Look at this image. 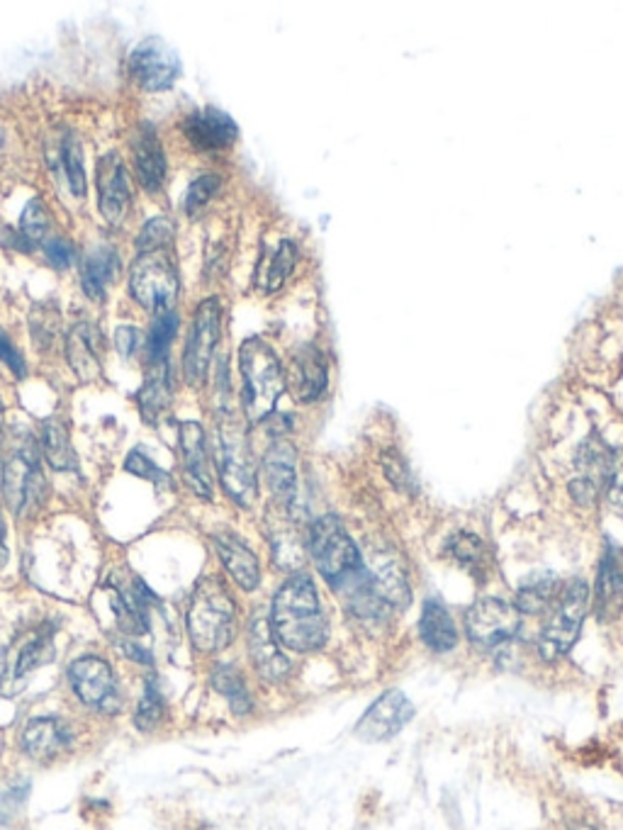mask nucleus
<instances>
[{"mask_svg":"<svg viewBox=\"0 0 623 830\" xmlns=\"http://www.w3.org/2000/svg\"><path fill=\"white\" fill-rule=\"evenodd\" d=\"M46 232H50V214H46L44 204L40 200L28 202V208L20 218V237L28 244H38L46 237Z\"/></svg>","mask_w":623,"mask_h":830,"instance_id":"c03bdc74","label":"nucleus"},{"mask_svg":"<svg viewBox=\"0 0 623 830\" xmlns=\"http://www.w3.org/2000/svg\"><path fill=\"white\" fill-rule=\"evenodd\" d=\"M263 477L283 512H297V451L291 441L275 439L263 455Z\"/></svg>","mask_w":623,"mask_h":830,"instance_id":"6ab92c4d","label":"nucleus"},{"mask_svg":"<svg viewBox=\"0 0 623 830\" xmlns=\"http://www.w3.org/2000/svg\"><path fill=\"white\" fill-rule=\"evenodd\" d=\"M212 546L226 575H230L244 592H254L261 585V563L256 558V553L249 548L246 540L232 532H218L212 534Z\"/></svg>","mask_w":623,"mask_h":830,"instance_id":"b1692460","label":"nucleus"},{"mask_svg":"<svg viewBox=\"0 0 623 830\" xmlns=\"http://www.w3.org/2000/svg\"><path fill=\"white\" fill-rule=\"evenodd\" d=\"M115 346H117L119 354H123L125 358H129L131 354L137 351V346H139V332L135 327H129V324H125V327H119L115 332Z\"/></svg>","mask_w":623,"mask_h":830,"instance_id":"8fccbe9b","label":"nucleus"},{"mask_svg":"<svg viewBox=\"0 0 623 830\" xmlns=\"http://www.w3.org/2000/svg\"><path fill=\"white\" fill-rule=\"evenodd\" d=\"M560 582L553 572H538L531 575L529 580H524L517 589V607L519 613H543L556 605L560 595Z\"/></svg>","mask_w":623,"mask_h":830,"instance_id":"c9c22d12","label":"nucleus"},{"mask_svg":"<svg viewBox=\"0 0 623 830\" xmlns=\"http://www.w3.org/2000/svg\"><path fill=\"white\" fill-rule=\"evenodd\" d=\"M178 271L166 251L154 254H139L129 273V293L151 315H166L171 312L178 297Z\"/></svg>","mask_w":623,"mask_h":830,"instance_id":"9d476101","label":"nucleus"},{"mask_svg":"<svg viewBox=\"0 0 623 830\" xmlns=\"http://www.w3.org/2000/svg\"><path fill=\"white\" fill-rule=\"evenodd\" d=\"M222 334V305L218 297H208L193 317V327L183 351V378L190 388H200L208 380L212 356L218 351Z\"/></svg>","mask_w":623,"mask_h":830,"instance_id":"f8f14e48","label":"nucleus"},{"mask_svg":"<svg viewBox=\"0 0 623 830\" xmlns=\"http://www.w3.org/2000/svg\"><path fill=\"white\" fill-rule=\"evenodd\" d=\"M268 621L275 641L295 653L319 651L327 643L329 623L325 611H321L317 587L305 572L287 577L278 587Z\"/></svg>","mask_w":623,"mask_h":830,"instance_id":"f257e3e1","label":"nucleus"},{"mask_svg":"<svg viewBox=\"0 0 623 830\" xmlns=\"http://www.w3.org/2000/svg\"><path fill=\"white\" fill-rule=\"evenodd\" d=\"M249 655L261 680L278 684L291 675V660L283 655L281 643L275 641L266 611H256L249 621Z\"/></svg>","mask_w":623,"mask_h":830,"instance_id":"aec40b11","label":"nucleus"},{"mask_svg":"<svg viewBox=\"0 0 623 830\" xmlns=\"http://www.w3.org/2000/svg\"><path fill=\"white\" fill-rule=\"evenodd\" d=\"M587 607H590V587L584 580H572L558 595L556 605L550 607V619L546 621L541 639H538V653L546 663H558L572 651V645L580 639Z\"/></svg>","mask_w":623,"mask_h":830,"instance_id":"1a4fd4ad","label":"nucleus"},{"mask_svg":"<svg viewBox=\"0 0 623 830\" xmlns=\"http://www.w3.org/2000/svg\"><path fill=\"white\" fill-rule=\"evenodd\" d=\"M291 382L299 402H315L327 390V364L319 348L305 346L293 358Z\"/></svg>","mask_w":623,"mask_h":830,"instance_id":"cd10ccee","label":"nucleus"},{"mask_svg":"<svg viewBox=\"0 0 623 830\" xmlns=\"http://www.w3.org/2000/svg\"><path fill=\"white\" fill-rule=\"evenodd\" d=\"M578 477L570 483V495L580 504H592L614 480V455L602 441H587L578 451Z\"/></svg>","mask_w":623,"mask_h":830,"instance_id":"f3484780","label":"nucleus"},{"mask_svg":"<svg viewBox=\"0 0 623 830\" xmlns=\"http://www.w3.org/2000/svg\"><path fill=\"white\" fill-rule=\"evenodd\" d=\"M119 275V254L113 246H95L81 263V287L95 303L105 300L107 285Z\"/></svg>","mask_w":623,"mask_h":830,"instance_id":"2f4dec72","label":"nucleus"},{"mask_svg":"<svg viewBox=\"0 0 623 830\" xmlns=\"http://www.w3.org/2000/svg\"><path fill=\"white\" fill-rule=\"evenodd\" d=\"M414 718V704L402 690H388L368 706L356 726V736L363 743H386L398 736Z\"/></svg>","mask_w":623,"mask_h":830,"instance_id":"2eb2a0df","label":"nucleus"},{"mask_svg":"<svg viewBox=\"0 0 623 830\" xmlns=\"http://www.w3.org/2000/svg\"><path fill=\"white\" fill-rule=\"evenodd\" d=\"M419 639L434 653H451L458 645V629L439 599H426L419 617Z\"/></svg>","mask_w":623,"mask_h":830,"instance_id":"c756f323","label":"nucleus"},{"mask_svg":"<svg viewBox=\"0 0 623 830\" xmlns=\"http://www.w3.org/2000/svg\"><path fill=\"white\" fill-rule=\"evenodd\" d=\"M242 370V409L251 424H261L273 414L285 390V376L278 356L261 339H246L239 348Z\"/></svg>","mask_w":623,"mask_h":830,"instance_id":"39448f33","label":"nucleus"},{"mask_svg":"<svg viewBox=\"0 0 623 830\" xmlns=\"http://www.w3.org/2000/svg\"><path fill=\"white\" fill-rule=\"evenodd\" d=\"M570 830H596V828H592V826H584V823H578V826H572Z\"/></svg>","mask_w":623,"mask_h":830,"instance_id":"864d4df0","label":"nucleus"},{"mask_svg":"<svg viewBox=\"0 0 623 830\" xmlns=\"http://www.w3.org/2000/svg\"><path fill=\"white\" fill-rule=\"evenodd\" d=\"M611 502L623 512V483H619L614 490H611Z\"/></svg>","mask_w":623,"mask_h":830,"instance_id":"603ef678","label":"nucleus"},{"mask_svg":"<svg viewBox=\"0 0 623 830\" xmlns=\"http://www.w3.org/2000/svg\"><path fill=\"white\" fill-rule=\"evenodd\" d=\"M95 180H98V208L107 224L119 227L125 222L129 204H131V186L123 161L115 151H107L101 156L98 171H95Z\"/></svg>","mask_w":623,"mask_h":830,"instance_id":"a211bd4d","label":"nucleus"},{"mask_svg":"<svg viewBox=\"0 0 623 830\" xmlns=\"http://www.w3.org/2000/svg\"><path fill=\"white\" fill-rule=\"evenodd\" d=\"M44 256L54 269H71L78 261V251L74 244L66 242V239L54 237L44 242Z\"/></svg>","mask_w":623,"mask_h":830,"instance_id":"49530a36","label":"nucleus"},{"mask_svg":"<svg viewBox=\"0 0 623 830\" xmlns=\"http://www.w3.org/2000/svg\"><path fill=\"white\" fill-rule=\"evenodd\" d=\"M8 528H6V519H3V512H0V570L6 568L8 563Z\"/></svg>","mask_w":623,"mask_h":830,"instance_id":"3c124183","label":"nucleus"},{"mask_svg":"<svg viewBox=\"0 0 623 830\" xmlns=\"http://www.w3.org/2000/svg\"><path fill=\"white\" fill-rule=\"evenodd\" d=\"M76 745V728L66 718L46 714L30 718L20 733V750L32 763H54Z\"/></svg>","mask_w":623,"mask_h":830,"instance_id":"4468645a","label":"nucleus"},{"mask_svg":"<svg viewBox=\"0 0 623 830\" xmlns=\"http://www.w3.org/2000/svg\"><path fill=\"white\" fill-rule=\"evenodd\" d=\"M0 364H6L10 370H13L15 378L28 376L25 358H22V354L18 351V346L8 339L6 332H0Z\"/></svg>","mask_w":623,"mask_h":830,"instance_id":"09e8293b","label":"nucleus"},{"mask_svg":"<svg viewBox=\"0 0 623 830\" xmlns=\"http://www.w3.org/2000/svg\"><path fill=\"white\" fill-rule=\"evenodd\" d=\"M183 135L190 141V147L198 151H224L236 141L239 127L230 115L218 111V107H202V111L186 117Z\"/></svg>","mask_w":623,"mask_h":830,"instance_id":"412c9836","label":"nucleus"},{"mask_svg":"<svg viewBox=\"0 0 623 830\" xmlns=\"http://www.w3.org/2000/svg\"><path fill=\"white\" fill-rule=\"evenodd\" d=\"M178 453L186 487L200 500H212V471L205 429L198 422L178 424Z\"/></svg>","mask_w":623,"mask_h":830,"instance_id":"dca6fc26","label":"nucleus"},{"mask_svg":"<svg viewBox=\"0 0 623 830\" xmlns=\"http://www.w3.org/2000/svg\"><path fill=\"white\" fill-rule=\"evenodd\" d=\"M210 684L212 690L220 696H224L226 704H230L232 714L236 716H246L254 712V696L249 692V684L244 672L236 665L230 663H218L210 672Z\"/></svg>","mask_w":623,"mask_h":830,"instance_id":"473e14b6","label":"nucleus"},{"mask_svg":"<svg viewBox=\"0 0 623 830\" xmlns=\"http://www.w3.org/2000/svg\"><path fill=\"white\" fill-rule=\"evenodd\" d=\"M135 168L141 188L147 192H159L166 180V156L161 149V139L154 127L144 125L135 139Z\"/></svg>","mask_w":623,"mask_h":830,"instance_id":"c85d7f7f","label":"nucleus"},{"mask_svg":"<svg viewBox=\"0 0 623 830\" xmlns=\"http://www.w3.org/2000/svg\"><path fill=\"white\" fill-rule=\"evenodd\" d=\"M519 627H521L519 609L497 597L477 599L465 613L467 641H471L475 651H483V653L499 651V648L511 643L514 639H517Z\"/></svg>","mask_w":623,"mask_h":830,"instance_id":"9b49d317","label":"nucleus"},{"mask_svg":"<svg viewBox=\"0 0 623 830\" xmlns=\"http://www.w3.org/2000/svg\"><path fill=\"white\" fill-rule=\"evenodd\" d=\"M295 261H297L295 244L293 242H281L278 249H275V254L268 261V269H266V293L278 291V287L287 281V275L293 273Z\"/></svg>","mask_w":623,"mask_h":830,"instance_id":"a19ab883","label":"nucleus"},{"mask_svg":"<svg viewBox=\"0 0 623 830\" xmlns=\"http://www.w3.org/2000/svg\"><path fill=\"white\" fill-rule=\"evenodd\" d=\"M173 402V372L169 360L154 364L147 370V378L137 392V407L139 414L147 424H159L161 417L169 412Z\"/></svg>","mask_w":623,"mask_h":830,"instance_id":"bb28decb","label":"nucleus"},{"mask_svg":"<svg viewBox=\"0 0 623 830\" xmlns=\"http://www.w3.org/2000/svg\"><path fill=\"white\" fill-rule=\"evenodd\" d=\"M115 648L123 653L125 660H129V663H135L139 668L151 670L156 665V655L147 645H141L139 639H115Z\"/></svg>","mask_w":623,"mask_h":830,"instance_id":"de8ad7c7","label":"nucleus"},{"mask_svg":"<svg viewBox=\"0 0 623 830\" xmlns=\"http://www.w3.org/2000/svg\"><path fill=\"white\" fill-rule=\"evenodd\" d=\"M271 548H273V560L278 568L283 570H299V565L305 563V544L303 538L297 536L295 528L291 524L278 526L271 532Z\"/></svg>","mask_w":623,"mask_h":830,"instance_id":"4c0bfd02","label":"nucleus"},{"mask_svg":"<svg viewBox=\"0 0 623 830\" xmlns=\"http://www.w3.org/2000/svg\"><path fill=\"white\" fill-rule=\"evenodd\" d=\"M66 360L81 382L103 376V334L93 322H76L66 336Z\"/></svg>","mask_w":623,"mask_h":830,"instance_id":"5701e85b","label":"nucleus"},{"mask_svg":"<svg viewBox=\"0 0 623 830\" xmlns=\"http://www.w3.org/2000/svg\"><path fill=\"white\" fill-rule=\"evenodd\" d=\"M623 607V548L609 546L599 563L594 611L599 621H614Z\"/></svg>","mask_w":623,"mask_h":830,"instance_id":"a878e982","label":"nucleus"},{"mask_svg":"<svg viewBox=\"0 0 623 830\" xmlns=\"http://www.w3.org/2000/svg\"><path fill=\"white\" fill-rule=\"evenodd\" d=\"M46 475L42 467L40 441L22 434L10 441L0 461V497L15 519H30L46 500Z\"/></svg>","mask_w":623,"mask_h":830,"instance_id":"7ed1b4c3","label":"nucleus"},{"mask_svg":"<svg viewBox=\"0 0 623 830\" xmlns=\"http://www.w3.org/2000/svg\"><path fill=\"white\" fill-rule=\"evenodd\" d=\"M129 71L141 91H169L181 76V59L159 38H149L135 46L129 56Z\"/></svg>","mask_w":623,"mask_h":830,"instance_id":"ddd939ff","label":"nucleus"},{"mask_svg":"<svg viewBox=\"0 0 623 830\" xmlns=\"http://www.w3.org/2000/svg\"><path fill=\"white\" fill-rule=\"evenodd\" d=\"M125 471H127L129 475H137V477H141V480H147V483H151V485H156V487H161V490L173 487V477H171V473H166L161 465H156V463L149 459L147 451H144V449L129 451L127 461H125Z\"/></svg>","mask_w":623,"mask_h":830,"instance_id":"ea45409f","label":"nucleus"},{"mask_svg":"<svg viewBox=\"0 0 623 830\" xmlns=\"http://www.w3.org/2000/svg\"><path fill=\"white\" fill-rule=\"evenodd\" d=\"M30 791L32 781L25 775L0 777V830H8L18 813L25 809Z\"/></svg>","mask_w":623,"mask_h":830,"instance_id":"e433bc0d","label":"nucleus"},{"mask_svg":"<svg viewBox=\"0 0 623 830\" xmlns=\"http://www.w3.org/2000/svg\"><path fill=\"white\" fill-rule=\"evenodd\" d=\"M305 544L317 570L334 592L363 570L361 550H358L353 538L346 534L344 524L334 514L321 516L307 528Z\"/></svg>","mask_w":623,"mask_h":830,"instance_id":"0eeeda50","label":"nucleus"},{"mask_svg":"<svg viewBox=\"0 0 623 830\" xmlns=\"http://www.w3.org/2000/svg\"><path fill=\"white\" fill-rule=\"evenodd\" d=\"M446 550L453 560H458L461 565H465V568H483V563H485L483 540L473 534H465V532L455 534L448 540Z\"/></svg>","mask_w":623,"mask_h":830,"instance_id":"37998d69","label":"nucleus"},{"mask_svg":"<svg viewBox=\"0 0 623 830\" xmlns=\"http://www.w3.org/2000/svg\"><path fill=\"white\" fill-rule=\"evenodd\" d=\"M42 461L56 473H78V455L71 443V434L62 419H44L40 429Z\"/></svg>","mask_w":623,"mask_h":830,"instance_id":"7c9ffc66","label":"nucleus"},{"mask_svg":"<svg viewBox=\"0 0 623 830\" xmlns=\"http://www.w3.org/2000/svg\"><path fill=\"white\" fill-rule=\"evenodd\" d=\"M220 186H222V178L220 176L205 174V176L196 178L193 183H190L188 192H186V212L188 214L200 212L214 198V192L220 190Z\"/></svg>","mask_w":623,"mask_h":830,"instance_id":"a18cd8bd","label":"nucleus"},{"mask_svg":"<svg viewBox=\"0 0 623 830\" xmlns=\"http://www.w3.org/2000/svg\"><path fill=\"white\" fill-rule=\"evenodd\" d=\"M54 635H56V627H52V623H42V627L22 635L13 651V660H10V665L6 668V675H3V682L8 684V687L22 684L34 670L50 663V660L54 658Z\"/></svg>","mask_w":623,"mask_h":830,"instance_id":"4be33fe9","label":"nucleus"},{"mask_svg":"<svg viewBox=\"0 0 623 830\" xmlns=\"http://www.w3.org/2000/svg\"><path fill=\"white\" fill-rule=\"evenodd\" d=\"M178 322H181V319H178L173 309L154 319V327H151L149 339H147V366L161 364V360H169V348H171V342L176 339V334H178Z\"/></svg>","mask_w":623,"mask_h":830,"instance_id":"58836bf2","label":"nucleus"},{"mask_svg":"<svg viewBox=\"0 0 623 830\" xmlns=\"http://www.w3.org/2000/svg\"><path fill=\"white\" fill-rule=\"evenodd\" d=\"M214 463L220 483L239 507L249 509L258 497V471L246 427L230 409H222L214 427Z\"/></svg>","mask_w":623,"mask_h":830,"instance_id":"20e7f679","label":"nucleus"},{"mask_svg":"<svg viewBox=\"0 0 623 830\" xmlns=\"http://www.w3.org/2000/svg\"><path fill=\"white\" fill-rule=\"evenodd\" d=\"M0 419H3V402H0Z\"/></svg>","mask_w":623,"mask_h":830,"instance_id":"5fc2aeb1","label":"nucleus"},{"mask_svg":"<svg viewBox=\"0 0 623 830\" xmlns=\"http://www.w3.org/2000/svg\"><path fill=\"white\" fill-rule=\"evenodd\" d=\"M166 714H169V704H166L159 677L151 672L144 680L139 702L135 706V714H131V724H135L139 733H154L163 726Z\"/></svg>","mask_w":623,"mask_h":830,"instance_id":"72a5a7b5","label":"nucleus"},{"mask_svg":"<svg viewBox=\"0 0 623 830\" xmlns=\"http://www.w3.org/2000/svg\"><path fill=\"white\" fill-rule=\"evenodd\" d=\"M66 682L74 700L88 712L98 716H115L123 712V687H119L115 668L103 655H78L66 670Z\"/></svg>","mask_w":623,"mask_h":830,"instance_id":"6e6552de","label":"nucleus"},{"mask_svg":"<svg viewBox=\"0 0 623 830\" xmlns=\"http://www.w3.org/2000/svg\"><path fill=\"white\" fill-rule=\"evenodd\" d=\"M110 611L115 639H144L154 627V609L159 605L154 589L135 572H113L101 587Z\"/></svg>","mask_w":623,"mask_h":830,"instance_id":"423d86ee","label":"nucleus"},{"mask_svg":"<svg viewBox=\"0 0 623 830\" xmlns=\"http://www.w3.org/2000/svg\"><path fill=\"white\" fill-rule=\"evenodd\" d=\"M173 224L166 218H156L144 224L141 234L137 237L139 254H154V251H166L173 244Z\"/></svg>","mask_w":623,"mask_h":830,"instance_id":"79ce46f5","label":"nucleus"},{"mask_svg":"<svg viewBox=\"0 0 623 830\" xmlns=\"http://www.w3.org/2000/svg\"><path fill=\"white\" fill-rule=\"evenodd\" d=\"M186 631L190 645L200 655H218L234 643L239 631V607L222 577H200L188 599Z\"/></svg>","mask_w":623,"mask_h":830,"instance_id":"f03ea898","label":"nucleus"},{"mask_svg":"<svg viewBox=\"0 0 623 830\" xmlns=\"http://www.w3.org/2000/svg\"><path fill=\"white\" fill-rule=\"evenodd\" d=\"M366 570L373 595L382 607L402 611L410 605V582H406V575L398 558L390 556V553H373Z\"/></svg>","mask_w":623,"mask_h":830,"instance_id":"393cba45","label":"nucleus"},{"mask_svg":"<svg viewBox=\"0 0 623 830\" xmlns=\"http://www.w3.org/2000/svg\"><path fill=\"white\" fill-rule=\"evenodd\" d=\"M56 161H52L56 166V171L62 168L64 174V180L66 186L71 190V196L74 198H83L86 196V171H83V151H81V141L78 137L74 135V132L66 129L62 137H59V144H56Z\"/></svg>","mask_w":623,"mask_h":830,"instance_id":"f704fd0d","label":"nucleus"}]
</instances>
